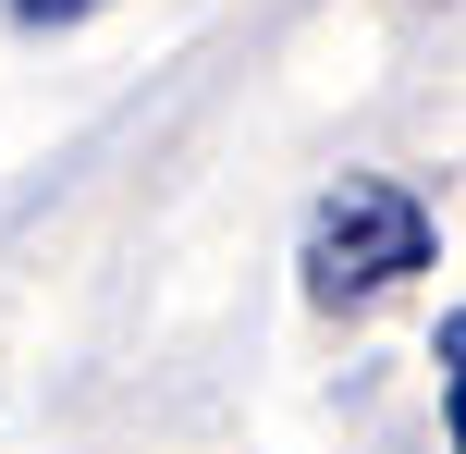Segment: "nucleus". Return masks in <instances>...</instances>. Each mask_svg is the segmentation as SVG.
I'll list each match as a JSON object with an SVG mask.
<instances>
[{"mask_svg":"<svg viewBox=\"0 0 466 454\" xmlns=\"http://www.w3.org/2000/svg\"><path fill=\"white\" fill-rule=\"evenodd\" d=\"M295 270H307V308H369L405 270H430V209L405 185H380V172H344V185L307 209Z\"/></svg>","mask_w":466,"mask_h":454,"instance_id":"nucleus-1","label":"nucleus"},{"mask_svg":"<svg viewBox=\"0 0 466 454\" xmlns=\"http://www.w3.org/2000/svg\"><path fill=\"white\" fill-rule=\"evenodd\" d=\"M25 25H74V13H98V0H13Z\"/></svg>","mask_w":466,"mask_h":454,"instance_id":"nucleus-3","label":"nucleus"},{"mask_svg":"<svg viewBox=\"0 0 466 454\" xmlns=\"http://www.w3.org/2000/svg\"><path fill=\"white\" fill-rule=\"evenodd\" d=\"M442 430H466V308H442Z\"/></svg>","mask_w":466,"mask_h":454,"instance_id":"nucleus-2","label":"nucleus"}]
</instances>
